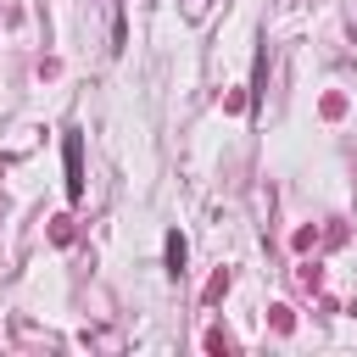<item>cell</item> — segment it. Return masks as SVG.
Listing matches in <instances>:
<instances>
[{"label":"cell","mask_w":357,"mask_h":357,"mask_svg":"<svg viewBox=\"0 0 357 357\" xmlns=\"http://www.w3.org/2000/svg\"><path fill=\"white\" fill-rule=\"evenodd\" d=\"M61 162H67V201H84V134L78 128H67Z\"/></svg>","instance_id":"obj_1"},{"label":"cell","mask_w":357,"mask_h":357,"mask_svg":"<svg viewBox=\"0 0 357 357\" xmlns=\"http://www.w3.org/2000/svg\"><path fill=\"white\" fill-rule=\"evenodd\" d=\"M167 268H173V273L184 268V234H178V229L167 234Z\"/></svg>","instance_id":"obj_2"}]
</instances>
